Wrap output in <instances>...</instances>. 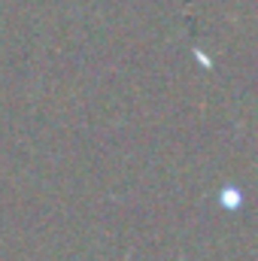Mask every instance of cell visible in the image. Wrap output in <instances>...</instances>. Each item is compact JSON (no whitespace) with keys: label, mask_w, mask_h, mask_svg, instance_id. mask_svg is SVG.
I'll return each instance as SVG.
<instances>
[{"label":"cell","mask_w":258,"mask_h":261,"mask_svg":"<svg viewBox=\"0 0 258 261\" xmlns=\"http://www.w3.org/2000/svg\"><path fill=\"white\" fill-rule=\"evenodd\" d=\"M222 203H225V206H237V203H240V192L225 189V192H222Z\"/></svg>","instance_id":"cell-1"}]
</instances>
